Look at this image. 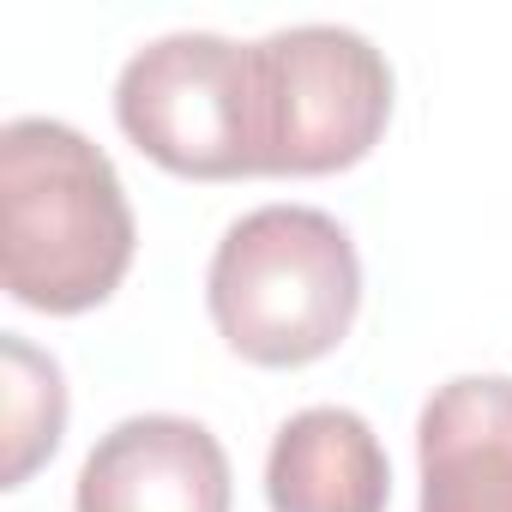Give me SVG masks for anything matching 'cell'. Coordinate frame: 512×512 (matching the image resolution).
Wrapping results in <instances>:
<instances>
[{
    "label": "cell",
    "instance_id": "obj_1",
    "mask_svg": "<svg viewBox=\"0 0 512 512\" xmlns=\"http://www.w3.org/2000/svg\"><path fill=\"white\" fill-rule=\"evenodd\" d=\"M133 205L79 127L19 115L0 127V284L37 314L109 302L133 266Z\"/></svg>",
    "mask_w": 512,
    "mask_h": 512
},
{
    "label": "cell",
    "instance_id": "obj_2",
    "mask_svg": "<svg viewBox=\"0 0 512 512\" xmlns=\"http://www.w3.org/2000/svg\"><path fill=\"white\" fill-rule=\"evenodd\" d=\"M205 302L223 344L260 368H308L344 344L362 308L350 229L320 205H260L211 253Z\"/></svg>",
    "mask_w": 512,
    "mask_h": 512
},
{
    "label": "cell",
    "instance_id": "obj_3",
    "mask_svg": "<svg viewBox=\"0 0 512 512\" xmlns=\"http://www.w3.org/2000/svg\"><path fill=\"white\" fill-rule=\"evenodd\" d=\"M260 175H332L362 163L392 121V67L350 25H290L247 43Z\"/></svg>",
    "mask_w": 512,
    "mask_h": 512
},
{
    "label": "cell",
    "instance_id": "obj_4",
    "mask_svg": "<svg viewBox=\"0 0 512 512\" xmlns=\"http://www.w3.org/2000/svg\"><path fill=\"white\" fill-rule=\"evenodd\" d=\"M115 121L169 175H260L247 43H229L217 31H169L145 43L115 79Z\"/></svg>",
    "mask_w": 512,
    "mask_h": 512
},
{
    "label": "cell",
    "instance_id": "obj_5",
    "mask_svg": "<svg viewBox=\"0 0 512 512\" xmlns=\"http://www.w3.org/2000/svg\"><path fill=\"white\" fill-rule=\"evenodd\" d=\"M73 512H229V452L193 416H127L91 446Z\"/></svg>",
    "mask_w": 512,
    "mask_h": 512
},
{
    "label": "cell",
    "instance_id": "obj_6",
    "mask_svg": "<svg viewBox=\"0 0 512 512\" xmlns=\"http://www.w3.org/2000/svg\"><path fill=\"white\" fill-rule=\"evenodd\" d=\"M422 512H512V380L458 374L416 422Z\"/></svg>",
    "mask_w": 512,
    "mask_h": 512
},
{
    "label": "cell",
    "instance_id": "obj_7",
    "mask_svg": "<svg viewBox=\"0 0 512 512\" xmlns=\"http://www.w3.org/2000/svg\"><path fill=\"white\" fill-rule=\"evenodd\" d=\"M266 500L272 512H386L392 464L380 434L344 404L290 416L266 452Z\"/></svg>",
    "mask_w": 512,
    "mask_h": 512
},
{
    "label": "cell",
    "instance_id": "obj_8",
    "mask_svg": "<svg viewBox=\"0 0 512 512\" xmlns=\"http://www.w3.org/2000/svg\"><path fill=\"white\" fill-rule=\"evenodd\" d=\"M0 386H7V416H0V482L25 488L37 464L55 458L67 434V380L49 350L7 332L0 338Z\"/></svg>",
    "mask_w": 512,
    "mask_h": 512
}]
</instances>
